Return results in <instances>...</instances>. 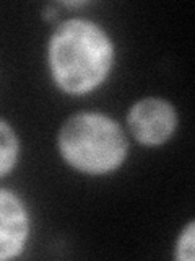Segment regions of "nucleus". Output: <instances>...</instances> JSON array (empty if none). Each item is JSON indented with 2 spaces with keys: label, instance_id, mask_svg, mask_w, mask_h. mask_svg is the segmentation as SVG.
<instances>
[{
  "label": "nucleus",
  "instance_id": "39448f33",
  "mask_svg": "<svg viewBox=\"0 0 195 261\" xmlns=\"http://www.w3.org/2000/svg\"><path fill=\"white\" fill-rule=\"evenodd\" d=\"M20 155V141L13 127L0 118V178L15 168Z\"/></svg>",
  "mask_w": 195,
  "mask_h": 261
},
{
  "label": "nucleus",
  "instance_id": "7ed1b4c3",
  "mask_svg": "<svg viewBox=\"0 0 195 261\" xmlns=\"http://www.w3.org/2000/svg\"><path fill=\"white\" fill-rule=\"evenodd\" d=\"M127 127L138 144L159 147L166 144L177 127L174 105L158 96H146L135 101L127 111Z\"/></svg>",
  "mask_w": 195,
  "mask_h": 261
},
{
  "label": "nucleus",
  "instance_id": "423d86ee",
  "mask_svg": "<svg viewBox=\"0 0 195 261\" xmlns=\"http://www.w3.org/2000/svg\"><path fill=\"white\" fill-rule=\"evenodd\" d=\"M193 237H195V222L193 220H189L176 240L174 258L177 261H193V258H195Z\"/></svg>",
  "mask_w": 195,
  "mask_h": 261
},
{
  "label": "nucleus",
  "instance_id": "0eeeda50",
  "mask_svg": "<svg viewBox=\"0 0 195 261\" xmlns=\"http://www.w3.org/2000/svg\"><path fill=\"white\" fill-rule=\"evenodd\" d=\"M60 5L69 7V8H80V7L88 5V2H85V0H73V2H60Z\"/></svg>",
  "mask_w": 195,
  "mask_h": 261
},
{
  "label": "nucleus",
  "instance_id": "20e7f679",
  "mask_svg": "<svg viewBox=\"0 0 195 261\" xmlns=\"http://www.w3.org/2000/svg\"><path fill=\"white\" fill-rule=\"evenodd\" d=\"M29 237V214L16 193L0 188V261L20 256Z\"/></svg>",
  "mask_w": 195,
  "mask_h": 261
},
{
  "label": "nucleus",
  "instance_id": "f257e3e1",
  "mask_svg": "<svg viewBox=\"0 0 195 261\" xmlns=\"http://www.w3.org/2000/svg\"><path fill=\"white\" fill-rule=\"evenodd\" d=\"M116 47L100 24L88 18L62 21L49 38L47 67L62 92L83 96L108 79Z\"/></svg>",
  "mask_w": 195,
  "mask_h": 261
},
{
  "label": "nucleus",
  "instance_id": "6e6552de",
  "mask_svg": "<svg viewBox=\"0 0 195 261\" xmlns=\"http://www.w3.org/2000/svg\"><path fill=\"white\" fill-rule=\"evenodd\" d=\"M55 8H52L51 5H49V7H46L44 8V13H43V16H44V18L46 20H52V18H55Z\"/></svg>",
  "mask_w": 195,
  "mask_h": 261
},
{
  "label": "nucleus",
  "instance_id": "f03ea898",
  "mask_svg": "<svg viewBox=\"0 0 195 261\" xmlns=\"http://www.w3.org/2000/svg\"><path fill=\"white\" fill-rule=\"evenodd\" d=\"M57 147L62 159L85 175H109L120 168L128 141L120 124L98 111H80L60 126Z\"/></svg>",
  "mask_w": 195,
  "mask_h": 261
}]
</instances>
